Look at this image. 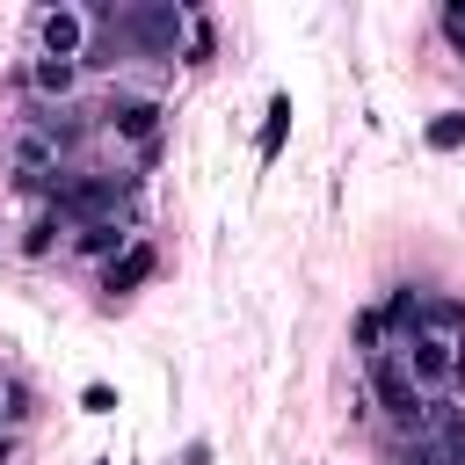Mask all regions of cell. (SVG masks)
Instances as JSON below:
<instances>
[{"label":"cell","mask_w":465,"mask_h":465,"mask_svg":"<svg viewBox=\"0 0 465 465\" xmlns=\"http://www.w3.org/2000/svg\"><path fill=\"white\" fill-rule=\"evenodd\" d=\"M421 341H443V349H458V363H465V298H458V291H429V305H421Z\"/></svg>","instance_id":"obj_8"},{"label":"cell","mask_w":465,"mask_h":465,"mask_svg":"<svg viewBox=\"0 0 465 465\" xmlns=\"http://www.w3.org/2000/svg\"><path fill=\"white\" fill-rule=\"evenodd\" d=\"M160 116H167V102L160 94H131V87H116L109 102H102V131L116 138V145H160Z\"/></svg>","instance_id":"obj_4"},{"label":"cell","mask_w":465,"mask_h":465,"mask_svg":"<svg viewBox=\"0 0 465 465\" xmlns=\"http://www.w3.org/2000/svg\"><path fill=\"white\" fill-rule=\"evenodd\" d=\"M371 400L385 407L392 436H429V392L407 378L400 356H378V363H371Z\"/></svg>","instance_id":"obj_2"},{"label":"cell","mask_w":465,"mask_h":465,"mask_svg":"<svg viewBox=\"0 0 465 465\" xmlns=\"http://www.w3.org/2000/svg\"><path fill=\"white\" fill-rule=\"evenodd\" d=\"M429 436H436L443 465H465V407H450V400H429Z\"/></svg>","instance_id":"obj_11"},{"label":"cell","mask_w":465,"mask_h":465,"mask_svg":"<svg viewBox=\"0 0 465 465\" xmlns=\"http://www.w3.org/2000/svg\"><path fill=\"white\" fill-rule=\"evenodd\" d=\"M94 465H109V458H94Z\"/></svg>","instance_id":"obj_23"},{"label":"cell","mask_w":465,"mask_h":465,"mask_svg":"<svg viewBox=\"0 0 465 465\" xmlns=\"http://www.w3.org/2000/svg\"><path fill=\"white\" fill-rule=\"evenodd\" d=\"M109 36L124 44V58H160L174 65L189 44V7L182 0H153V7H109Z\"/></svg>","instance_id":"obj_1"},{"label":"cell","mask_w":465,"mask_h":465,"mask_svg":"<svg viewBox=\"0 0 465 465\" xmlns=\"http://www.w3.org/2000/svg\"><path fill=\"white\" fill-rule=\"evenodd\" d=\"M15 80H22V94H29V102H44V109H65V102H73V94L87 87V65H73V58H44V51H29Z\"/></svg>","instance_id":"obj_5"},{"label":"cell","mask_w":465,"mask_h":465,"mask_svg":"<svg viewBox=\"0 0 465 465\" xmlns=\"http://www.w3.org/2000/svg\"><path fill=\"white\" fill-rule=\"evenodd\" d=\"M131 240H138V218H87V225H73L65 232V254L73 262H116V254H131Z\"/></svg>","instance_id":"obj_6"},{"label":"cell","mask_w":465,"mask_h":465,"mask_svg":"<svg viewBox=\"0 0 465 465\" xmlns=\"http://www.w3.org/2000/svg\"><path fill=\"white\" fill-rule=\"evenodd\" d=\"M400 363H407V378H414L429 400H436V385H450V378H458V349H443V341H414Z\"/></svg>","instance_id":"obj_10"},{"label":"cell","mask_w":465,"mask_h":465,"mask_svg":"<svg viewBox=\"0 0 465 465\" xmlns=\"http://www.w3.org/2000/svg\"><path fill=\"white\" fill-rule=\"evenodd\" d=\"M153 269H160V247H153V240H131V254H116V262L102 269V291H109V298H131Z\"/></svg>","instance_id":"obj_9"},{"label":"cell","mask_w":465,"mask_h":465,"mask_svg":"<svg viewBox=\"0 0 465 465\" xmlns=\"http://www.w3.org/2000/svg\"><path fill=\"white\" fill-rule=\"evenodd\" d=\"M421 305H429V291L421 283H392L385 291V356H407L414 341H421Z\"/></svg>","instance_id":"obj_7"},{"label":"cell","mask_w":465,"mask_h":465,"mask_svg":"<svg viewBox=\"0 0 465 465\" xmlns=\"http://www.w3.org/2000/svg\"><path fill=\"white\" fill-rule=\"evenodd\" d=\"M182 465H211V443H182Z\"/></svg>","instance_id":"obj_21"},{"label":"cell","mask_w":465,"mask_h":465,"mask_svg":"<svg viewBox=\"0 0 465 465\" xmlns=\"http://www.w3.org/2000/svg\"><path fill=\"white\" fill-rule=\"evenodd\" d=\"M349 341H356V356H363V363H378V356H385V312H378V305H363V312L349 320Z\"/></svg>","instance_id":"obj_15"},{"label":"cell","mask_w":465,"mask_h":465,"mask_svg":"<svg viewBox=\"0 0 465 465\" xmlns=\"http://www.w3.org/2000/svg\"><path fill=\"white\" fill-rule=\"evenodd\" d=\"M218 58V15L211 7H189V44H182V65H211Z\"/></svg>","instance_id":"obj_14"},{"label":"cell","mask_w":465,"mask_h":465,"mask_svg":"<svg viewBox=\"0 0 465 465\" xmlns=\"http://www.w3.org/2000/svg\"><path fill=\"white\" fill-rule=\"evenodd\" d=\"M283 138H291V94H269V109H262V138H254V160L269 167V160L283 153Z\"/></svg>","instance_id":"obj_13"},{"label":"cell","mask_w":465,"mask_h":465,"mask_svg":"<svg viewBox=\"0 0 465 465\" xmlns=\"http://www.w3.org/2000/svg\"><path fill=\"white\" fill-rule=\"evenodd\" d=\"M421 145H429V153H458V145H465V109H436V116L421 124Z\"/></svg>","instance_id":"obj_16"},{"label":"cell","mask_w":465,"mask_h":465,"mask_svg":"<svg viewBox=\"0 0 465 465\" xmlns=\"http://www.w3.org/2000/svg\"><path fill=\"white\" fill-rule=\"evenodd\" d=\"M450 392H458V400H465V363H458V378H450Z\"/></svg>","instance_id":"obj_22"},{"label":"cell","mask_w":465,"mask_h":465,"mask_svg":"<svg viewBox=\"0 0 465 465\" xmlns=\"http://www.w3.org/2000/svg\"><path fill=\"white\" fill-rule=\"evenodd\" d=\"M436 36L450 44V58H465V0H443L436 7Z\"/></svg>","instance_id":"obj_18"},{"label":"cell","mask_w":465,"mask_h":465,"mask_svg":"<svg viewBox=\"0 0 465 465\" xmlns=\"http://www.w3.org/2000/svg\"><path fill=\"white\" fill-rule=\"evenodd\" d=\"M15 458H22V436H15V429H0V465H15Z\"/></svg>","instance_id":"obj_20"},{"label":"cell","mask_w":465,"mask_h":465,"mask_svg":"<svg viewBox=\"0 0 465 465\" xmlns=\"http://www.w3.org/2000/svg\"><path fill=\"white\" fill-rule=\"evenodd\" d=\"M65 240V218L51 211V203H36L29 211V225H22V262H51V247Z\"/></svg>","instance_id":"obj_12"},{"label":"cell","mask_w":465,"mask_h":465,"mask_svg":"<svg viewBox=\"0 0 465 465\" xmlns=\"http://www.w3.org/2000/svg\"><path fill=\"white\" fill-rule=\"evenodd\" d=\"M0 407H7V429L36 421V385L29 378H0Z\"/></svg>","instance_id":"obj_17"},{"label":"cell","mask_w":465,"mask_h":465,"mask_svg":"<svg viewBox=\"0 0 465 465\" xmlns=\"http://www.w3.org/2000/svg\"><path fill=\"white\" fill-rule=\"evenodd\" d=\"M116 407H124V400H116V385H102V378H94V385H80V414H116Z\"/></svg>","instance_id":"obj_19"},{"label":"cell","mask_w":465,"mask_h":465,"mask_svg":"<svg viewBox=\"0 0 465 465\" xmlns=\"http://www.w3.org/2000/svg\"><path fill=\"white\" fill-rule=\"evenodd\" d=\"M29 36H36V51L44 58H87V44H94V15L87 7H73V0H58V7H36L29 15Z\"/></svg>","instance_id":"obj_3"}]
</instances>
